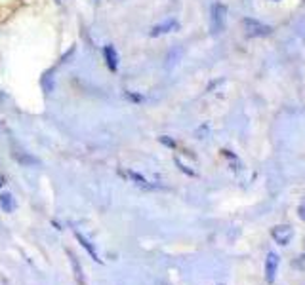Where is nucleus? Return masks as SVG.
Returning a JSON list of instances; mask_svg holds the SVG:
<instances>
[{
  "label": "nucleus",
  "mask_w": 305,
  "mask_h": 285,
  "mask_svg": "<svg viewBox=\"0 0 305 285\" xmlns=\"http://www.w3.org/2000/svg\"><path fill=\"white\" fill-rule=\"evenodd\" d=\"M227 8L223 4H214L212 8V33H221L225 27Z\"/></svg>",
  "instance_id": "obj_1"
},
{
  "label": "nucleus",
  "mask_w": 305,
  "mask_h": 285,
  "mask_svg": "<svg viewBox=\"0 0 305 285\" xmlns=\"http://www.w3.org/2000/svg\"><path fill=\"white\" fill-rule=\"evenodd\" d=\"M244 27H246L248 36H269L271 35V27L260 23L256 19H244Z\"/></svg>",
  "instance_id": "obj_2"
},
{
  "label": "nucleus",
  "mask_w": 305,
  "mask_h": 285,
  "mask_svg": "<svg viewBox=\"0 0 305 285\" xmlns=\"http://www.w3.org/2000/svg\"><path fill=\"white\" fill-rule=\"evenodd\" d=\"M292 226H288V224H280V226H275L273 230H271V236H273V240L279 244V246H286L288 242H290V238H292Z\"/></svg>",
  "instance_id": "obj_3"
},
{
  "label": "nucleus",
  "mask_w": 305,
  "mask_h": 285,
  "mask_svg": "<svg viewBox=\"0 0 305 285\" xmlns=\"http://www.w3.org/2000/svg\"><path fill=\"white\" fill-rule=\"evenodd\" d=\"M277 270H279V255L277 253H269L265 259V280L269 284L275 282V276H277Z\"/></svg>",
  "instance_id": "obj_4"
},
{
  "label": "nucleus",
  "mask_w": 305,
  "mask_h": 285,
  "mask_svg": "<svg viewBox=\"0 0 305 285\" xmlns=\"http://www.w3.org/2000/svg\"><path fill=\"white\" fill-rule=\"evenodd\" d=\"M103 55H105L107 67H109L111 71H117V69H119V53H117V50H115L113 46H105V48H103Z\"/></svg>",
  "instance_id": "obj_5"
},
{
  "label": "nucleus",
  "mask_w": 305,
  "mask_h": 285,
  "mask_svg": "<svg viewBox=\"0 0 305 285\" xmlns=\"http://www.w3.org/2000/svg\"><path fill=\"white\" fill-rule=\"evenodd\" d=\"M177 29V21H174V19H168V21H164L162 25H157L153 31H151V36H160V35H166V33H172Z\"/></svg>",
  "instance_id": "obj_6"
},
{
  "label": "nucleus",
  "mask_w": 305,
  "mask_h": 285,
  "mask_svg": "<svg viewBox=\"0 0 305 285\" xmlns=\"http://www.w3.org/2000/svg\"><path fill=\"white\" fill-rule=\"evenodd\" d=\"M0 208L4 209L6 213H12L15 209V200H13V196L10 192H2L0 194Z\"/></svg>",
  "instance_id": "obj_7"
},
{
  "label": "nucleus",
  "mask_w": 305,
  "mask_h": 285,
  "mask_svg": "<svg viewBox=\"0 0 305 285\" xmlns=\"http://www.w3.org/2000/svg\"><path fill=\"white\" fill-rule=\"evenodd\" d=\"M126 177L133 181L135 184H139V186H143V188H153V184L147 181L145 177H141L139 173H135V171H126Z\"/></svg>",
  "instance_id": "obj_8"
},
{
  "label": "nucleus",
  "mask_w": 305,
  "mask_h": 285,
  "mask_svg": "<svg viewBox=\"0 0 305 285\" xmlns=\"http://www.w3.org/2000/svg\"><path fill=\"white\" fill-rule=\"evenodd\" d=\"M77 240H79L80 244H82V247H84V249H86V251L90 253V257H92V259L95 260V262H101V259H99V255L95 253V249L92 247V244H90V242H88V240H86V238H84L82 234H77Z\"/></svg>",
  "instance_id": "obj_9"
},
{
  "label": "nucleus",
  "mask_w": 305,
  "mask_h": 285,
  "mask_svg": "<svg viewBox=\"0 0 305 285\" xmlns=\"http://www.w3.org/2000/svg\"><path fill=\"white\" fill-rule=\"evenodd\" d=\"M71 262L75 264V270H77V278H79V282L82 284V272H80V266H79V262H77V259H75V255H71Z\"/></svg>",
  "instance_id": "obj_10"
},
{
  "label": "nucleus",
  "mask_w": 305,
  "mask_h": 285,
  "mask_svg": "<svg viewBox=\"0 0 305 285\" xmlns=\"http://www.w3.org/2000/svg\"><path fill=\"white\" fill-rule=\"evenodd\" d=\"M298 215H300V219L305 220V200L300 204V209H298Z\"/></svg>",
  "instance_id": "obj_11"
},
{
  "label": "nucleus",
  "mask_w": 305,
  "mask_h": 285,
  "mask_svg": "<svg viewBox=\"0 0 305 285\" xmlns=\"http://www.w3.org/2000/svg\"><path fill=\"white\" fill-rule=\"evenodd\" d=\"M160 141H162V142H166V144H170V146H174V141H170V139H166V137H162Z\"/></svg>",
  "instance_id": "obj_12"
},
{
  "label": "nucleus",
  "mask_w": 305,
  "mask_h": 285,
  "mask_svg": "<svg viewBox=\"0 0 305 285\" xmlns=\"http://www.w3.org/2000/svg\"><path fill=\"white\" fill-rule=\"evenodd\" d=\"M275 2H279V0H275Z\"/></svg>",
  "instance_id": "obj_13"
},
{
  "label": "nucleus",
  "mask_w": 305,
  "mask_h": 285,
  "mask_svg": "<svg viewBox=\"0 0 305 285\" xmlns=\"http://www.w3.org/2000/svg\"><path fill=\"white\" fill-rule=\"evenodd\" d=\"M219 285H223V284H219Z\"/></svg>",
  "instance_id": "obj_14"
}]
</instances>
